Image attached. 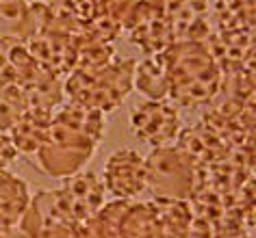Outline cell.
I'll return each mask as SVG.
<instances>
[{"instance_id": "6da1fadb", "label": "cell", "mask_w": 256, "mask_h": 238, "mask_svg": "<svg viewBox=\"0 0 256 238\" xmlns=\"http://www.w3.org/2000/svg\"><path fill=\"white\" fill-rule=\"evenodd\" d=\"M163 69L165 91L184 106H194L210 100L220 89V72L215 59L204 50L202 41H180L158 54Z\"/></svg>"}, {"instance_id": "7a4b0ae2", "label": "cell", "mask_w": 256, "mask_h": 238, "mask_svg": "<svg viewBox=\"0 0 256 238\" xmlns=\"http://www.w3.org/2000/svg\"><path fill=\"white\" fill-rule=\"evenodd\" d=\"M135 61L132 59H113L102 67L74 69L72 78L66 85V93L72 98V104L96 108V111H111L130 93Z\"/></svg>"}, {"instance_id": "3957f363", "label": "cell", "mask_w": 256, "mask_h": 238, "mask_svg": "<svg viewBox=\"0 0 256 238\" xmlns=\"http://www.w3.org/2000/svg\"><path fill=\"white\" fill-rule=\"evenodd\" d=\"M146 186L163 199H187L194 193V160L180 147H158L146 160Z\"/></svg>"}, {"instance_id": "277c9868", "label": "cell", "mask_w": 256, "mask_h": 238, "mask_svg": "<svg viewBox=\"0 0 256 238\" xmlns=\"http://www.w3.org/2000/svg\"><path fill=\"white\" fill-rule=\"evenodd\" d=\"M50 199L66 219L82 223L94 217L102 206V182L92 173L74 176L66 186L50 193Z\"/></svg>"}, {"instance_id": "5b68a950", "label": "cell", "mask_w": 256, "mask_h": 238, "mask_svg": "<svg viewBox=\"0 0 256 238\" xmlns=\"http://www.w3.org/2000/svg\"><path fill=\"white\" fill-rule=\"evenodd\" d=\"M130 124L132 130L139 134V139L146 143L165 145L178 134L180 117H178L176 108L165 104L163 100H150L132 108Z\"/></svg>"}, {"instance_id": "8992f818", "label": "cell", "mask_w": 256, "mask_h": 238, "mask_svg": "<svg viewBox=\"0 0 256 238\" xmlns=\"http://www.w3.org/2000/svg\"><path fill=\"white\" fill-rule=\"evenodd\" d=\"M104 186L118 197H132L146 189V160L132 150L115 152L104 169Z\"/></svg>"}, {"instance_id": "52a82bcc", "label": "cell", "mask_w": 256, "mask_h": 238, "mask_svg": "<svg viewBox=\"0 0 256 238\" xmlns=\"http://www.w3.org/2000/svg\"><path fill=\"white\" fill-rule=\"evenodd\" d=\"M28 208V191L20 178L0 169V223L14 228Z\"/></svg>"}, {"instance_id": "ba28073f", "label": "cell", "mask_w": 256, "mask_h": 238, "mask_svg": "<svg viewBox=\"0 0 256 238\" xmlns=\"http://www.w3.org/2000/svg\"><path fill=\"white\" fill-rule=\"evenodd\" d=\"M26 111L28 104L20 89L11 82H0V130H11Z\"/></svg>"}, {"instance_id": "9c48e42d", "label": "cell", "mask_w": 256, "mask_h": 238, "mask_svg": "<svg viewBox=\"0 0 256 238\" xmlns=\"http://www.w3.org/2000/svg\"><path fill=\"white\" fill-rule=\"evenodd\" d=\"M18 156V150L14 145V141H11L9 134H4L0 130V169H4L7 165H11Z\"/></svg>"}, {"instance_id": "30bf717a", "label": "cell", "mask_w": 256, "mask_h": 238, "mask_svg": "<svg viewBox=\"0 0 256 238\" xmlns=\"http://www.w3.org/2000/svg\"><path fill=\"white\" fill-rule=\"evenodd\" d=\"M11 230H14V228H7V225H2V223H0V238H9Z\"/></svg>"}, {"instance_id": "8fae6325", "label": "cell", "mask_w": 256, "mask_h": 238, "mask_svg": "<svg viewBox=\"0 0 256 238\" xmlns=\"http://www.w3.org/2000/svg\"><path fill=\"white\" fill-rule=\"evenodd\" d=\"M9 238H28L26 234H24L22 230H11V234H9Z\"/></svg>"}]
</instances>
